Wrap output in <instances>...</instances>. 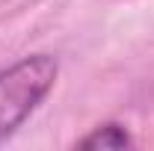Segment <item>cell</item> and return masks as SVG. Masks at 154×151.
I'll return each mask as SVG.
<instances>
[{
	"label": "cell",
	"instance_id": "cell-1",
	"mask_svg": "<svg viewBox=\"0 0 154 151\" xmlns=\"http://www.w3.org/2000/svg\"><path fill=\"white\" fill-rule=\"evenodd\" d=\"M59 74L51 54H33L0 71V142H6L48 98Z\"/></svg>",
	"mask_w": 154,
	"mask_h": 151
},
{
	"label": "cell",
	"instance_id": "cell-2",
	"mask_svg": "<svg viewBox=\"0 0 154 151\" xmlns=\"http://www.w3.org/2000/svg\"><path fill=\"white\" fill-rule=\"evenodd\" d=\"M134 145V136L128 133L125 125L119 122H107V125H98L92 133H86L83 139H77V148H104V151H119V148H131Z\"/></svg>",
	"mask_w": 154,
	"mask_h": 151
}]
</instances>
